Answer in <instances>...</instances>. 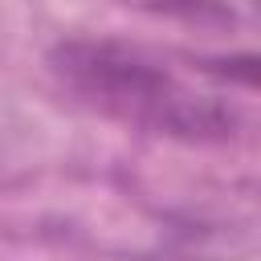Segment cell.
I'll use <instances>...</instances> for the list:
<instances>
[{
  "label": "cell",
  "instance_id": "1",
  "mask_svg": "<svg viewBox=\"0 0 261 261\" xmlns=\"http://www.w3.org/2000/svg\"><path fill=\"white\" fill-rule=\"evenodd\" d=\"M53 73L90 106L171 139H228L237 114L228 102L184 86L155 53L118 37H69L49 53Z\"/></svg>",
  "mask_w": 261,
  "mask_h": 261
}]
</instances>
